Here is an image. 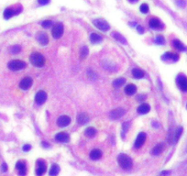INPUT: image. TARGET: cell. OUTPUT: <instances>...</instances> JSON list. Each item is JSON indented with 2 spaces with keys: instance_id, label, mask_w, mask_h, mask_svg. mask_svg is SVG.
I'll return each instance as SVG.
<instances>
[{
  "instance_id": "obj_37",
  "label": "cell",
  "mask_w": 187,
  "mask_h": 176,
  "mask_svg": "<svg viewBox=\"0 0 187 176\" xmlns=\"http://www.w3.org/2000/svg\"><path fill=\"white\" fill-rule=\"evenodd\" d=\"M41 25H42L43 28H50V27L52 25V22L51 21V20H45V21H43L42 23H41Z\"/></svg>"
},
{
  "instance_id": "obj_17",
  "label": "cell",
  "mask_w": 187,
  "mask_h": 176,
  "mask_svg": "<svg viewBox=\"0 0 187 176\" xmlns=\"http://www.w3.org/2000/svg\"><path fill=\"white\" fill-rule=\"evenodd\" d=\"M182 133H183V127H179L177 130H176V131L174 133V136H172L171 139L170 140L171 143H176V142L179 140L180 137H181Z\"/></svg>"
},
{
  "instance_id": "obj_38",
  "label": "cell",
  "mask_w": 187,
  "mask_h": 176,
  "mask_svg": "<svg viewBox=\"0 0 187 176\" xmlns=\"http://www.w3.org/2000/svg\"><path fill=\"white\" fill-rule=\"evenodd\" d=\"M177 5L179 6H181V8H183V6H185V2L183 1V0H177Z\"/></svg>"
},
{
  "instance_id": "obj_21",
  "label": "cell",
  "mask_w": 187,
  "mask_h": 176,
  "mask_svg": "<svg viewBox=\"0 0 187 176\" xmlns=\"http://www.w3.org/2000/svg\"><path fill=\"white\" fill-rule=\"evenodd\" d=\"M164 150V144L163 143H159L157 144L153 149H152V151H151V154H153V155H159V154H161Z\"/></svg>"
},
{
  "instance_id": "obj_46",
  "label": "cell",
  "mask_w": 187,
  "mask_h": 176,
  "mask_svg": "<svg viewBox=\"0 0 187 176\" xmlns=\"http://www.w3.org/2000/svg\"><path fill=\"white\" fill-rule=\"evenodd\" d=\"M168 173H170V172H162V174H168Z\"/></svg>"
},
{
  "instance_id": "obj_3",
  "label": "cell",
  "mask_w": 187,
  "mask_h": 176,
  "mask_svg": "<svg viewBox=\"0 0 187 176\" xmlns=\"http://www.w3.org/2000/svg\"><path fill=\"white\" fill-rule=\"evenodd\" d=\"M27 66L26 63L23 62V61H19V60H13L11 62L8 63V67L11 70V71H19L24 69Z\"/></svg>"
},
{
  "instance_id": "obj_41",
  "label": "cell",
  "mask_w": 187,
  "mask_h": 176,
  "mask_svg": "<svg viewBox=\"0 0 187 176\" xmlns=\"http://www.w3.org/2000/svg\"><path fill=\"white\" fill-rule=\"evenodd\" d=\"M1 168H2V172H6V171H8V165H6L5 162H4V163H2Z\"/></svg>"
},
{
  "instance_id": "obj_11",
  "label": "cell",
  "mask_w": 187,
  "mask_h": 176,
  "mask_svg": "<svg viewBox=\"0 0 187 176\" xmlns=\"http://www.w3.org/2000/svg\"><path fill=\"white\" fill-rule=\"evenodd\" d=\"M16 169L20 176H25L27 174V166L23 161H18L16 163Z\"/></svg>"
},
{
  "instance_id": "obj_35",
  "label": "cell",
  "mask_w": 187,
  "mask_h": 176,
  "mask_svg": "<svg viewBox=\"0 0 187 176\" xmlns=\"http://www.w3.org/2000/svg\"><path fill=\"white\" fill-rule=\"evenodd\" d=\"M155 42H156L157 44L162 45V44H164V42H165V39H164V38H163L162 36H157V37H156V39H155Z\"/></svg>"
},
{
  "instance_id": "obj_29",
  "label": "cell",
  "mask_w": 187,
  "mask_h": 176,
  "mask_svg": "<svg viewBox=\"0 0 187 176\" xmlns=\"http://www.w3.org/2000/svg\"><path fill=\"white\" fill-rule=\"evenodd\" d=\"M95 134H96V130H95V128H94L93 127H89L85 130V135L88 138L94 137Z\"/></svg>"
},
{
  "instance_id": "obj_45",
  "label": "cell",
  "mask_w": 187,
  "mask_h": 176,
  "mask_svg": "<svg viewBox=\"0 0 187 176\" xmlns=\"http://www.w3.org/2000/svg\"><path fill=\"white\" fill-rule=\"evenodd\" d=\"M128 1H129L130 3H136L137 1H138V0H128Z\"/></svg>"
},
{
  "instance_id": "obj_1",
  "label": "cell",
  "mask_w": 187,
  "mask_h": 176,
  "mask_svg": "<svg viewBox=\"0 0 187 176\" xmlns=\"http://www.w3.org/2000/svg\"><path fill=\"white\" fill-rule=\"evenodd\" d=\"M117 161H119V166L124 170H129V169L132 168V160L127 154H119V157H117Z\"/></svg>"
},
{
  "instance_id": "obj_14",
  "label": "cell",
  "mask_w": 187,
  "mask_h": 176,
  "mask_svg": "<svg viewBox=\"0 0 187 176\" xmlns=\"http://www.w3.org/2000/svg\"><path fill=\"white\" fill-rule=\"evenodd\" d=\"M150 27L151 29H154V30H158V29H162L163 28V25L162 24V22L160 21V19L157 18H152L150 19Z\"/></svg>"
},
{
  "instance_id": "obj_15",
  "label": "cell",
  "mask_w": 187,
  "mask_h": 176,
  "mask_svg": "<svg viewBox=\"0 0 187 176\" xmlns=\"http://www.w3.org/2000/svg\"><path fill=\"white\" fill-rule=\"evenodd\" d=\"M55 139L59 142H62V143H66L70 140V136L66 132H60L55 136Z\"/></svg>"
},
{
  "instance_id": "obj_23",
  "label": "cell",
  "mask_w": 187,
  "mask_h": 176,
  "mask_svg": "<svg viewBox=\"0 0 187 176\" xmlns=\"http://www.w3.org/2000/svg\"><path fill=\"white\" fill-rule=\"evenodd\" d=\"M18 11H16V10H14L12 8H6L4 11V18L6 19H9L13 16H15L16 14H18Z\"/></svg>"
},
{
  "instance_id": "obj_33",
  "label": "cell",
  "mask_w": 187,
  "mask_h": 176,
  "mask_svg": "<svg viewBox=\"0 0 187 176\" xmlns=\"http://www.w3.org/2000/svg\"><path fill=\"white\" fill-rule=\"evenodd\" d=\"M20 50H21V47L18 46V45H14L12 47H10L9 49V51L13 54H17L20 51Z\"/></svg>"
},
{
  "instance_id": "obj_32",
  "label": "cell",
  "mask_w": 187,
  "mask_h": 176,
  "mask_svg": "<svg viewBox=\"0 0 187 176\" xmlns=\"http://www.w3.org/2000/svg\"><path fill=\"white\" fill-rule=\"evenodd\" d=\"M88 55V48L86 46H84V47H82V49H81V51H80V56L82 59H85Z\"/></svg>"
},
{
  "instance_id": "obj_8",
  "label": "cell",
  "mask_w": 187,
  "mask_h": 176,
  "mask_svg": "<svg viewBox=\"0 0 187 176\" xmlns=\"http://www.w3.org/2000/svg\"><path fill=\"white\" fill-rule=\"evenodd\" d=\"M33 81L30 77H26L24 79H22L19 83V88L22 90H28L29 88L31 87Z\"/></svg>"
},
{
  "instance_id": "obj_5",
  "label": "cell",
  "mask_w": 187,
  "mask_h": 176,
  "mask_svg": "<svg viewBox=\"0 0 187 176\" xmlns=\"http://www.w3.org/2000/svg\"><path fill=\"white\" fill-rule=\"evenodd\" d=\"M94 25L97 28L98 30H102V31H107L109 30V25L108 23L106 21V20H104V19H95L94 20Z\"/></svg>"
},
{
  "instance_id": "obj_43",
  "label": "cell",
  "mask_w": 187,
  "mask_h": 176,
  "mask_svg": "<svg viewBox=\"0 0 187 176\" xmlns=\"http://www.w3.org/2000/svg\"><path fill=\"white\" fill-rule=\"evenodd\" d=\"M145 98H146V96H142L141 97H138V100L142 101V100H143V99H145Z\"/></svg>"
},
{
  "instance_id": "obj_34",
  "label": "cell",
  "mask_w": 187,
  "mask_h": 176,
  "mask_svg": "<svg viewBox=\"0 0 187 176\" xmlns=\"http://www.w3.org/2000/svg\"><path fill=\"white\" fill-rule=\"evenodd\" d=\"M140 12L143 13V14H146V13H148L149 12V6H148V4H142L140 6Z\"/></svg>"
},
{
  "instance_id": "obj_25",
  "label": "cell",
  "mask_w": 187,
  "mask_h": 176,
  "mask_svg": "<svg viewBox=\"0 0 187 176\" xmlns=\"http://www.w3.org/2000/svg\"><path fill=\"white\" fill-rule=\"evenodd\" d=\"M102 37L97 34V33H92L91 36H90V40H91V42L95 43V44H97L99 42H102Z\"/></svg>"
},
{
  "instance_id": "obj_27",
  "label": "cell",
  "mask_w": 187,
  "mask_h": 176,
  "mask_svg": "<svg viewBox=\"0 0 187 176\" xmlns=\"http://www.w3.org/2000/svg\"><path fill=\"white\" fill-rule=\"evenodd\" d=\"M60 172V167L57 164H52L51 169H50V172L49 175L50 176H57L58 173Z\"/></svg>"
},
{
  "instance_id": "obj_36",
  "label": "cell",
  "mask_w": 187,
  "mask_h": 176,
  "mask_svg": "<svg viewBox=\"0 0 187 176\" xmlns=\"http://www.w3.org/2000/svg\"><path fill=\"white\" fill-rule=\"evenodd\" d=\"M128 128V122L124 123L122 127V138H125V134H126Z\"/></svg>"
},
{
  "instance_id": "obj_24",
  "label": "cell",
  "mask_w": 187,
  "mask_h": 176,
  "mask_svg": "<svg viewBox=\"0 0 187 176\" xmlns=\"http://www.w3.org/2000/svg\"><path fill=\"white\" fill-rule=\"evenodd\" d=\"M150 110V106L148 104H142L138 107V112L140 114H147Z\"/></svg>"
},
{
  "instance_id": "obj_20",
  "label": "cell",
  "mask_w": 187,
  "mask_h": 176,
  "mask_svg": "<svg viewBox=\"0 0 187 176\" xmlns=\"http://www.w3.org/2000/svg\"><path fill=\"white\" fill-rule=\"evenodd\" d=\"M101 157H102V151L100 150H98V149H95V150H93L91 152H90V158L94 161L99 160Z\"/></svg>"
},
{
  "instance_id": "obj_44",
  "label": "cell",
  "mask_w": 187,
  "mask_h": 176,
  "mask_svg": "<svg viewBox=\"0 0 187 176\" xmlns=\"http://www.w3.org/2000/svg\"><path fill=\"white\" fill-rule=\"evenodd\" d=\"M41 145H43V146H45V148H48L49 147V145H48L46 142H42V143H41Z\"/></svg>"
},
{
  "instance_id": "obj_42",
  "label": "cell",
  "mask_w": 187,
  "mask_h": 176,
  "mask_svg": "<svg viewBox=\"0 0 187 176\" xmlns=\"http://www.w3.org/2000/svg\"><path fill=\"white\" fill-rule=\"evenodd\" d=\"M137 30H138V32L141 33V34L143 33V28H142L141 26H138V27H137Z\"/></svg>"
},
{
  "instance_id": "obj_47",
  "label": "cell",
  "mask_w": 187,
  "mask_h": 176,
  "mask_svg": "<svg viewBox=\"0 0 187 176\" xmlns=\"http://www.w3.org/2000/svg\"><path fill=\"white\" fill-rule=\"evenodd\" d=\"M186 107H187V106H186Z\"/></svg>"
},
{
  "instance_id": "obj_13",
  "label": "cell",
  "mask_w": 187,
  "mask_h": 176,
  "mask_svg": "<svg viewBox=\"0 0 187 176\" xmlns=\"http://www.w3.org/2000/svg\"><path fill=\"white\" fill-rule=\"evenodd\" d=\"M71 123V118L68 116H61L58 119H57V125L61 127H67L69 124Z\"/></svg>"
},
{
  "instance_id": "obj_19",
  "label": "cell",
  "mask_w": 187,
  "mask_h": 176,
  "mask_svg": "<svg viewBox=\"0 0 187 176\" xmlns=\"http://www.w3.org/2000/svg\"><path fill=\"white\" fill-rule=\"evenodd\" d=\"M89 118L85 113H81L77 116V123L79 125H85L88 122Z\"/></svg>"
},
{
  "instance_id": "obj_10",
  "label": "cell",
  "mask_w": 187,
  "mask_h": 176,
  "mask_svg": "<svg viewBox=\"0 0 187 176\" xmlns=\"http://www.w3.org/2000/svg\"><path fill=\"white\" fill-rule=\"evenodd\" d=\"M145 140H146V134H145L144 132H141V133L138 134L136 140H135V143H134L135 149H140L145 143Z\"/></svg>"
},
{
  "instance_id": "obj_7",
  "label": "cell",
  "mask_w": 187,
  "mask_h": 176,
  "mask_svg": "<svg viewBox=\"0 0 187 176\" xmlns=\"http://www.w3.org/2000/svg\"><path fill=\"white\" fill-rule=\"evenodd\" d=\"M47 170V165L42 160H38L37 161V168H36V175L42 176Z\"/></svg>"
},
{
  "instance_id": "obj_26",
  "label": "cell",
  "mask_w": 187,
  "mask_h": 176,
  "mask_svg": "<svg viewBox=\"0 0 187 176\" xmlns=\"http://www.w3.org/2000/svg\"><path fill=\"white\" fill-rule=\"evenodd\" d=\"M172 44H174V47L176 49V50H178V51H185L186 50V48L184 47V45L180 42L179 39H174V42H172Z\"/></svg>"
},
{
  "instance_id": "obj_16",
  "label": "cell",
  "mask_w": 187,
  "mask_h": 176,
  "mask_svg": "<svg viewBox=\"0 0 187 176\" xmlns=\"http://www.w3.org/2000/svg\"><path fill=\"white\" fill-rule=\"evenodd\" d=\"M37 39L41 45H47L49 43V38H48L47 34L44 32H39L37 35Z\"/></svg>"
},
{
  "instance_id": "obj_6",
  "label": "cell",
  "mask_w": 187,
  "mask_h": 176,
  "mask_svg": "<svg viewBox=\"0 0 187 176\" xmlns=\"http://www.w3.org/2000/svg\"><path fill=\"white\" fill-rule=\"evenodd\" d=\"M176 83L179 88L183 92H187V77L184 75H180L176 78Z\"/></svg>"
},
{
  "instance_id": "obj_22",
  "label": "cell",
  "mask_w": 187,
  "mask_h": 176,
  "mask_svg": "<svg viewBox=\"0 0 187 176\" xmlns=\"http://www.w3.org/2000/svg\"><path fill=\"white\" fill-rule=\"evenodd\" d=\"M162 59H164V60H171V61H178L179 55L177 53H174V52H166L164 55L162 56Z\"/></svg>"
},
{
  "instance_id": "obj_30",
  "label": "cell",
  "mask_w": 187,
  "mask_h": 176,
  "mask_svg": "<svg viewBox=\"0 0 187 176\" xmlns=\"http://www.w3.org/2000/svg\"><path fill=\"white\" fill-rule=\"evenodd\" d=\"M125 82H126V80H125L124 78H117V79L114 80L113 86L116 87V88H119L125 84Z\"/></svg>"
},
{
  "instance_id": "obj_12",
  "label": "cell",
  "mask_w": 187,
  "mask_h": 176,
  "mask_svg": "<svg viewBox=\"0 0 187 176\" xmlns=\"http://www.w3.org/2000/svg\"><path fill=\"white\" fill-rule=\"evenodd\" d=\"M47 99V94L44 91H39L35 96V102L38 105H42Z\"/></svg>"
},
{
  "instance_id": "obj_31",
  "label": "cell",
  "mask_w": 187,
  "mask_h": 176,
  "mask_svg": "<svg viewBox=\"0 0 187 176\" xmlns=\"http://www.w3.org/2000/svg\"><path fill=\"white\" fill-rule=\"evenodd\" d=\"M112 36H113L116 39L119 40V42H120L121 43H124V44H126V43H127V40L123 38V36H122V35H120L119 33H117V32H113V33H112Z\"/></svg>"
},
{
  "instance_id": "obj_39",
  "label": "cell",
  "mask_w": 187,
  "mask_h": 176,
  "mask_svg": "<svg viewBox=\"0 0 187 176\" xmlns=\"http://www.w3.org/2000/svg\"><path fill=\"white\" fill-rule=\"evenodd\" d=\"M39 3H40V5L44 6V5L49 4V3H50V0H39Z\"/></svg>"
},
{
  "instance_id": "obj_2",
  "label": "cell",
  "mask_w": 187,
  "mask_h": 176,
  "mask_svg": "<svg viewBox=\"0 0 187 176\" xmlns=\"http://www.w3.org/2000/svg\"><path fill=\"white\" fill-rule=\"evenodd\" d=\"M30 63L36 67H42L45 64V58L42 54L39 52H33L30 57Z\"/></svg>"
},
{
  "instance_id": "obj_40",
  "label": "cell",
  "mask_w": 187,
  "mask_h": 176,
  "mask_svg": "<svg viewBox=\"0 0 187 176\" xmlns=\"http://www.w3.org/2000/svg\"><path fill=\"white\" fill-rule=\"evenodd\" d=\"M31 149V146L30 145V144H26V145H24V147H23V151H30Z\"/></svg>"
},
{
  "instance_id": "obj_9",
  "label": "cell",
  "mask_w": 187,
  "mask_h": 176,
  "mask_svg": "<svg viewBox=\"0 0 187 176\" xmlns=\"http://www.w3.org/2000/svg\"><path fill=\"white\" fill-rule=\"evenodd\" d=\"M125 113H126V111H125L123 108H116V109L112 110L111 112H110V118H111L112 119H119L120 118H122Z\"/></svg>"
},
{
  "instance_id": "obj_28",
  "label": "cell",
  "mask_w": 187,
  "mask_h": 176,
  "mask_svg": "<svg viewBox=\"0 0 187 176\" xmlns=\"http://www.w3.org/2000/svg\"><path fill=\"white\" fill-rule=\"evenodd\" d=\"M132 74H133V76L137 79H140V78H143L144 75H145V73L142 70L140 69H138V68H135L133 69L132 71Z\"/></svg>"
},
{
  "instance_id": "obj_4",
  "label": "cell",
  "mask_w": 187,
  "mask_h": 176,
  "mask_svg": "<svg viewBox=\"0 0 187 176\" xmlns=\"http://www.w3.org/2000/svg\"><path fill=\"white\" fill-rule=\"evenodd\" d=\"M62 33H64V26L61 23H57L52 30V37L54 39H60L62 36Z\"/></svg>"
},
{
  "instance_id": "obj_18",
  "label": "cell",
  "mask_w": 187,
  "mask_h": 176,
  "mask_svg": "<svg viewBox=\"0 0 187 176\" xmlns=\"http://www.w3.org/2000/svg\"><path fill=\"white\" fill-rule=\"evenodd\" d=\"M136 92H137V87L133 84H128L125 87V93H126V94H128V96H133L134 94H136Z\"/></svg>"
}]
</instances>
